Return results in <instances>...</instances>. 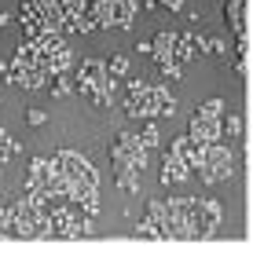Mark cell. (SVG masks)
Segmentation results:
<instances>
[{
  "mask_svg": "<svg viewBox=\"0 0 253 260\" xmlns=\"http://www.w3.org/2000/svg\"><path fill=\"white\" fill-rule=\"evenodd\" d=\"M147 143L140 140V136H132V132H117V140L110 143V158H114V169H147Z\"/></svg>",
  "mask_w": 253,
  "mask_h": 260,
  "instance_id": "obj_1",
  "label": "cell"
},
{
  "mask_svg": "<svg viewBox=\"0 0 253 260\" xmlns=\"http://www.w3.org/2000/svg\"><path fill=\"white\" fill-rule=\"evenodd\" d=\"M235 172V158H231V150L216 140V143H209L206 147V161H202V169H198V176L206 180V183H220V180H228Z\"/></svg>",
  "mask_w": 253,
  "mask_h": 260,
  "instance_id": "obj_2",
  "label": "cell"
},
{
  "mask_svg": "<svg viewBox=\"0 0 253 260\" xmlns=\"http://www.w3.org/2000/svg\"><path fill=\"white\" fill-rule=\"evenodd\" d=\"M220 216H224V209L216 198H195V216H191L195 238H213L216 228H220Z\"/></svg>",
  "mask_w": 253,
  "mask_h": 260,
  "instance_id": "obj_3",
  "label": "cell"
},
{
  "mask_svg": "<svg viewBox=\"0 0 253 260\" xmlns=\"http://www.w3.org/2000/svg\"><path fill=\"white\" fill-rule=\"evenodd\" d=\"M191 172H195V169H191V161H187V158H180L173 147L165 150V161H162V187H176V183L187 180Z\"/></svg>",
  "mask_w": 253,
  "mask_h": 260,
  "instance_id": "obj_4",
  "label": "cell"
},
{
  "mask_svg": "<svg viewBox=\"0 0 253 260\" xmlns=\"http://www.w3.org/2000/svg\"><path fill=\"white\" fill-rule=\"evenodd\" d=\"M191 136L198 143H216L224 136V121H213V117H206V114H191Z\"/></svg>",
  "mask_w": 253,
  "mask_h": 260,
  "instance_id": "obj_5",
  "label": "cell"
},
{
  "mask_svg": "<svg viewBox=\"0 0 253 260\" xmlns=\"http://www.w3.org/2000/svg\"><path fill=\"white\" fill-rule=\"evenodd\" d=\"M176 41H180V37H176V33H169V29L154 37V62H158V66H165V62L176 59Z\"/></svg>",
  "mask_w": 253,
  "mask_h": 260,
  "instance_id": "obj_6",
  "label": "cell"
},
{
  "mask_svg": "<svg viewBox=\"0 0 253 260\" xmlns=\"http://www.w3.org/2000/svg\"><path fill=\"white\" fill-rule=\"evenodd\" d=\"M224 19L235 29V37H246V4L242 0H228L224 4Z\"/></svg>",
  "mask_w": 253,
  "mask_h": 260,
  "instance_id": "obj_7",
  "label": "cell"
},
{
  "mask_svg": "<svg viewBox=\"0 0 253 260\" xmlns=\"http://www.w3.org/2000/svg\"><path fill=\"white\" fill-rule=\"evenodd\" d=\"M77 77H84V81H103V77H107V62H99V59H81Z\"/></svg>",
  "mask_w": 253,
  "mask_h": 260,
  "instance_id": "obj_8",
  "label": "cell"
},
{
  "mask_svg": "<svg viewBox=\"0 0 253 260\" xmlns=\"http://www.w3.org/2000/svg\"><path fill=\"white\" fill-rule=\"evenodd\" d=\"M52 95H55V99L77 95V77H70V74H59V77H52Z\"/></svg>",
  "mask_w": 253,
  "mask_h": 260,
  "instance_id": "obj_9",
  "label": "cell"
},
{
  "mask_svg": "<svg viewBox=\"0 0 253 260\" xmlns=\"http://www.w3.org/2000/svg\"><path fill=\"white\" fill-rule=\"evenodd\" d=\"M224 107H228L224 99H206V103L198 107V114H206V117H213V121H224Z\"/></svg>",
  "mask_w": 253,
  "mask_h": 260,
  "instance_id": "obj_10",
  "label": "cell"
},
{
  "mask_svg": "<svg viewBox=\"0 0 253 260\" xmlns=\"http://www.w3.org/2000/svg\"><path fill=\"white\" fill-rule=\"evenodd\" d=\"M224 132H228V140H239V136H242V117L239 114H228L224 117Z\"/></svg>",
  "mask_w": 253,
  "mask_h": 260,
  "instance_id": "obj_11",
  "label": "cell"
},
{
  "mask_svg": "<svg viewBox=\"0 0 253 260\" xmlns=\"http://www.w3.org/2000/svg\"><path fill=\"white\" fill-rule=\"evenodd\" d=\"M206 51H213L216 59H228V41H220V37H206Z\"/></svg>",
  "mask_w": 253,
  "mask_h": 260,
  "instance_id": "obj_12",
  "label": "cell"
},
{
  "mask_svg": "<svg viewBox=\"0 0 253 260\" xmlns=\"http://www.w3.org/2000/svg\"><path fill=\"white\" fill-rule=\"evenodd\" d=\"M136 235H140V238H165V231H162V228H154V223H147V220H140V223H136Z\"/></svg>",
  "mask_w": 253,
  "mask_h": 260,
  "instance_id": "obj_13",
  "label": "cell"
},
{
  "mask_svg": "<svg viewBox=\"0 0 253 260\" xmlns=\"http://www.w3.org/2000/svg\"><path fill=\"white\" fill-rule=\"evenodd\" d=\"M125 70H129V59H125V55H114V59L107 62V74H114V77H121Z\"/></svg>",
  "mask_w": 253,
  "mask_h": 260,
  "instance_id": "obj_14",
  "label": "cell"
},
{
  "mask_svg": "<svg viewBox=\"0 0 253 260\" xmlns=\"http://www.w3.org/2000/svg\"><path fill=\"white\" fill-rule=\"evenodd\" d=\"M158 70H162V74H165L169 81H180V77H183V62H176V59H173V62H165V66H158Z\"/></svg>",
  "mask_w": 253,
  "mask_h": 260,
  "instance_id": "obj_15",
  "label": "cell"
},
{
  "mask_svg": "<svg viewBox=\"0 0 253 260\" xmlns=\"http://www.w3.org/2000/svg\"><path fill=\"white\" fill-rule=\"evenodd\" d=\"M0 150H8V154H19L22 147L11 140V132H4V128H0Z\"/></svg>",
  "mask_w": 253,
  "mask_h": 260,
  "instance_id": "obj_16",
  "label": "cell"
},
{
  "mask_svg": "<svg viewBox=\"0 0 253 260\" xmlns=\"http://www.w3.org/2000/svg\"><path fill=\"white\" fill-rule=\"evenodd\" d=\"M140 140H143L147 147H158V140H162V136H158V128H154V121H150V125L143 128V136H140Z\"/></svg>",
  "mask_w": 253,
  "mask_h": 260,
  "instance_id": "obj_17",
  "label": "cell"
},
{
  "mask_svg": "<svg viewBox=\"0 0 253 260\" xmlns=\"http://www.w3.org/2000/svg\"><path fill=\"white\" fill-rule=\"evenodd\" d=\"M26 121H29V125H44L48 114H44V110H29V114H26Z\"/></svg>",
  "mask_w": 253,
  "mask_h": 260,
  "instance_id": "obj_18",
  "label": "cell"
},
{
  "mask_svg": "<svg viewBox=\"0 0 253 260\" xmlns=\"http://www.w3.org/2000/svg\"><path fill=\"white\" fill-rule=\"evenodd\" d=\"M8 158H11V154H8V150H0V165H4V161H8Z\"/></svg>",
  "mask_w": 253,
  "mask_h": 260,
  "instance_id": "obj_19",
  "label": "cell"
}]
</instances>
